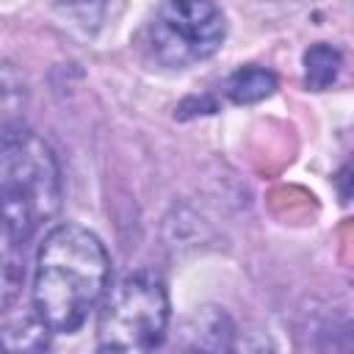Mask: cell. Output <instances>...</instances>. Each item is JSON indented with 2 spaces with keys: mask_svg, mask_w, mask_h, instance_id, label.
<instances>
[{
  "mask_svg": "<svg viewBox=\"0 0 354 354\" xmlns=\"http://www.w3.org/2000/svg\"><path fill=\"white\" fill-rule=\"evenodd\" d=\"M111 282V257L105 243L80 224L53 227L33 266V313L53 335L77 332L100 307Z\"/></svg>",
  "mask_w": 354,
  "mask_h": 354,
  "instance_id": "cell-1",
  "label": "cell"
},
{
  "mask_svg": "<svg viewBox=\"0 0 354 354\" xmlns=\"http://www.w3.org/2000/svg\"><path fill=\"white\" fill-rule=\"evenodd\" d=\"M180 340L194 351H230L235 346V324L218 307H199L183 321Z\"/></svg>",
  "mask_w": 354,
  "mask_h": 354,
  "instance_id": "cell-5",
  "label": "cell"
},
{
  "mask_svg": "<svg viewBox=\"0 0 354 354\" xmlns=\"http://www.w3.org/2000/svg\"><path fill=\"white\" fill-rule=\"evenodd\" d=\"M171 321L169 290L152 271H136L105 290L97 318L102 351H149L166 340Z\"/></svg>",
  "mask_w": 354,
  "mask_h": 354,
  "instance_id": "cell-3",
  "label": "cell"
},
{
  "mask_svg": "<svg viewBox=\"0 0 354 354\" xmlns=\"http://www.w3.org/2000/svg\"><path fill=\"white\" fill-rule=\"evenodd\" d=\"M227 19L213 0H163L149 19L147 41L158 64L188 69L218 53Z\"/></svg>",
  "mask_w": 354,
  "mask_h": 354,
  "instance_id": "cell-4",
  "label": "cell"
},
{
  "mask_svg": "<svg viewBox=\"0 0 354 354\" xmlns=\"http://www.w3.org/2000/svg\"><path fill=\"white\" fill-rule=\"evenodd\" d=\"M0 348H3V340H0Z\"/></svg>",
  "mask_w": 354,
  "mask_h": 354,
  "instance_id": "cell-12",
  "label": "cell"
},
{
  "mask_svg": "<svg viewBox=\"0 0 354 354\" xmlns=\"http://www.w3.org/2000/svg\"><path fill=\"white\" fill-rule=\"evenodd\" d=\"M28 108L30 86L25 72L11 61H0V147L28 130Z\"/></svg>",
  "mask_w": 354,
  "mask_h": 354,
  "instance_id": "cell-6",
  "label": "cell"
},
{
  "mask_svg": "<svg viewBox=\"0 0 354 354\" xmlns=\"http://www.w3.org/2000/svg\"><path fill=\"white\" fill-rule=\"evenodd\" d=\"M274 91H277V75L266 66H241L224 83V94L235 105H254L271 97Z\"/></svg>",
  "mask_w": 354,
  "mask_h": 354,
  "instance_id": "cell-7",
  "label": "cell"
},
{
  "mask_svg": "<svg viewBox=\"0 0 354 354\" xmlns=\"http://www.w3.org/2000/svg\"><path fill=\"white\" fill-rule=\"evenodd\" d=\"M343 66V55L337 47L326 41H315L313 47L304 50V86L310 91H324L329 88Z\"/></svg>",
  "mask_w": 354,
  "mask_h": 354,
  "instance_id": "cell-8",
  "label": "cell"
},
{
  "mask_svg": "<svg viewBox=\"0 0 354 354\" xmlns=\"http://www.w3.org/2000/svg\"><path fill=\"white\" fill-rule=\"evenodd\" d=\"M53 332L44 326V321L33 313L25 321H17L6 329H0V340L3 348H14V351H36V348H47V337Z\"/></svg>",
  "mask_w": 354,
  "mask_h": 354,
  "instance_id": "cell-9",
  "label": "cell"
},
{
  "mask_svg": "<svg viewBox=\"0 0 354 354\" xmlns=\"http://www.w3.org/2000/svg\"><path fill=\"white\" fill-rule=\"evenodd\" d=\"M22 279H25V271H22L19 260L17 257H0V313H6L19 299Z\"/></svg>",
  "mask_w": 354,
  "mask_h": 354,
  "instance_id": "cell-10",
  "label": "cell"
},
{
  "mask_svg": "<svg viewBox=\"0 0 354 354\" xmlns=\"http://www.w3.org/2000/svg\"><path fill=\"white\" fill-rule=\"evenodd\" d=\"M61 199V166L44 138L25 130L0 147V221L11 243H25L47 227Z\"/></svg>",
  "mask_w": 354,
  "mask_h": 354,
  "instance_id": "cell-2",
  "label": "cell"
},
{
  "mask_svg": "<svg viewBox=\"0 0 354 354\" xmlns=\"http://www.w3.org/2000/svg\"><path fill=\"white\" fill-rule=\"evenodd\" d=\"M0 232H3V221H0Z\"/></svg>",
  "mask_w": 354,
  "mask_h": 354,
  "instance_id": "cell-11",
  "label": "cell"
}]
</instances>
